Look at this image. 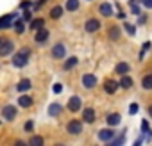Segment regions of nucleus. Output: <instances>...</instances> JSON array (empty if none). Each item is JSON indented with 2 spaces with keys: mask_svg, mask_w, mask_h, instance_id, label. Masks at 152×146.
<instances>
[{
  "mask_svg": "<svg viewBox=\"0 0 152 146\" xmlns=\"http://www.w3.org/2000/svg\"><path fill=\"white\" fill-rule=\"evenodd\" d=\"M29 48H23L22 52H18L15 57H13V64L16 66V68H23L25 64H27V61H29Z\"/></svg>",
  "mask_w": 152,
  "mask_h": 146,
  "instance_id": "obj_1",
  "label": "nucleus"
},
{
  "mask_svg": "<svg viewBox=\"0 0 152 146\" xmlns=\"http://www.w3.org/2000/svg\"><path fill=\"white\" fill-rule=\"evenodd\" d=\"M66 132H68L70 135H79V134L83 132V123L77 121V119L68 121V125H66Z\"/></svg>",
  "mask_w": 152,
  "mask_h": 146,
  "instance_id": "obj_2",
  "label": "nucleus"
},
{
  "mask_svg": "<svg viewBox=\"0 0 152 146\" xmlns=\"http://www.w3.org/2000/svg\"><path fill=\"white\" fill-rule=\"evenodd\" d=\"M13 50H15V43L11 39H2V41H0V57H6Z\"/></svg>",
  "mask_w": 152,
  "mask_h": 146,
  "instance_id": "obj_3",
  "label": "nucleus"
},
{
  "mask_svg": "<svg viewBox=\"0 0 152 146\" xmlns=\"http://www.w3.org/2000/svg\"><path fill=\"white\" fill-rule=\"evenodd\" d=\"M99 29H100V22H99L97 18H90V20L84 23V30L90 32V34H91V32H97Z\"/></svg>",
  "mask_w": 152,
  "mask_h": 146,
  "instance_id": "obj_4",
  "label": "nucleus"
},
{
  "mask_svg": "<svg viewBox=\"0 0 152 146\" xmlns=\"http://www.w3.org/2000/svg\"><path fill=\"white\" fill-rule=\"evenodd\" d=\"M99 139L104 141V142H111V139H115V130L111 128H104V130H99Z\"/></svg>",
  "mask_w": 152,
  "mask_h": 146,
  "instance_id": "obj_5",
  "label": "nucleus"
},
{
  "mask_svg": "<svg viewBox=\"0 0 152 146\" xmlns=\"http://www.w3.org/2000/svg\"><path fill=\"white\" fill-rule=\"evenodd\" d=\"M2 118H6L7 121H13V119L16 118V109H15V105H6V107L2 109Z\"/></svg>",
  "mask_w": 152,
  "mask_h": 146,
  "instance_id": "obj_6",
  "label": "nucleus"
},
{
  "mask_svg": "<svg viewBox=\"0 0 152 146\" xmlns=\"http://www.w3.org/2000/svg\"><path fill=\"white\" fill-rule=\"evenodd\" d=\"M81 103H83V102H81L79 96H72V98L68 100V105H66V107H68L70 112H77V111L81 109Z\"/></svg>",
  "mask_w": 152,
  "mask_h": 146,
  "instance_id": "obj_7",
  "label": "nucleus"
},
{
  "mask_svg": "<svg viewBox=\"0 0 152 146\" xmlns=\"http://www.w3.org/2000/svg\"><path fill=\"white\" fill-rule=\"evenodd\" d=\"M83 86L88 87V89L95 87V86H97V77L91 75V73H86V75H83Z\"/></svg>",
  "mask_w": 152,
  "mask_h": 146,
  "instance_id": "obj_8",
  "label": "nucleus"
},
{
  "mask_svg": "<svg viewBox=\"0 0 152 146\" xmlns=\"http://www.w3.org/2000/svg\"><path fill=\"white\" fill-rule=\"evenodd\" d=\"M64 53H66V48H64L63 43H57V45L52 48V57H56V59H63Z\"/></svg>",
  "mask_w": 152,
  "mask_h": 146,
  "instance_id": "obj_9",
  "label": "nucleus"
},
{
  "mask_svg": "<svg viewBox=\"0 0 152 146\" xmlns=\"http://www.w3.org/2000/svg\"><path fill=\"white\" fill-rule=\"evenodd\" d=\"M47 39H48V30L43 29V27L38 29V30H36V36H34V41H36V43H45Z\"/></svg>",
  "mask_w": 152,
  "mask_h": 146,
  "instance_id": "obj_10",
  "label": "nucleus"
},
{
  "mask_svg": "<svg viewBox=\"0 0 152 146\" xmlns=\"http://www.w3.org/2000/svg\"><path fill=\"white\" fill-rule=\"evenodd\" d=\"M104 89H106V93H107V95H113V93L118 89V82H116V80H113V79H107V80L104 82Z\"/></svg>",
  "mask_w": 152,
  "mask_h": 146,
  "instance_id": "obj_11",
  "label": "nucleus"
},
{
  "mask_svg": "<svg viewBox=\"0 0 152 146\" xmlns=\"http://www.w3.org/2000/svg\"><path fill=\"white\" fill-rule=\"evenodd\" d=\"M83 119H84L86 123H93V121H95V111H93L91 107H86V109L83 111Z\"/></svg>",
  "mask_w": 152,
  "mask_h": 146,
  "instance_id": "obj_12",
  "label": "nucleus"
},
{
  "mask_svg": "<svg viewBox=\"0 0 152 146\" xmlns=\"http://www.w3.org/2000/svg\"><path fill=\"white\" fill-rule=\"evenodd\" d=\"M99 11H100L102 16H111V14H113V7H111V4H107V2L100 4V6H99Z\"/></svg>",
  "mask_w": 152,
  "mask_h": 146,
  "instance_id": "obj_13",
  "label": "nucleus"
},
{
  "mask_svg": "<svg viewBox=\"0 0 152 146\" xmlns=\"http://www.w3.org/2000/svg\"><path fill=\"white\" fill-rule=\"evenodd\" d=\"M31 86H32V84H31V80H29V79H22V80L18 82L16 89H18L20 93H25V91H29V89H31Z\"/></svg>",
  "mask_w": 152,
  "mask_h": 146,
  "instance_id": "obj_14",
  "label": "nucleus"
},
{
  "mask_svg": "<svg viewBox=\"0 0 152 146\" xmlns=\"http://www.w3.org/2000/svg\"><path fill=\"white\" fill-rule=\"evenodd\" d=\"M18 105H20V107H23V109H29V107L32 105V98H31V96H27V95H22V96L18 98Z\"/></svg>",
  "mask_w": 152,
  "mask_h": 146,
  "instance_id": "obj_15",
  "label": "nucleus"
},
{
  "mask_svg": "<svg viewBox=\"0 0 152 146\" xmlns=\"http://www.w3.org/2000/svg\"><path fill=\"white\" fill-rule=\"evenodd\" d=\"M13 18H15V14H13V13H11V14L2 16V18H0V29H7V27L13 23Z\"/></svg>",
  "mask_w": 152,
  "mask_h": 146,
  "instance_id": "obj_16",
  "label": "nucleus"
},
{
  "mask_svg": "<svg viewBox=\"0 0 152 146\" xmlns=\"http://www.w3.org/2000/svg\"><path fill=\"white\" fill-rule=\"evenodd\" d=\"M115 71L118 73V75H125V73H129V64L127 62H118L116 68H115Z\"/></svg>",
  "mask_w": 152,
  "mask_h": 146,
  "instance_id": "obj_17",
  "label": "nucleus"
},
{
  "mask_svg": "<svg viewBox=\"0 0 152 146\" xmlns=\"http://www.w3.org/2000/svg\"><path fill=\"white\" fill-rule=\"evenodd\" d=\"M61 16H63V7H61V6H56V7L50 9V18H52V20H57V18H61Z\"/></svg>",
  "mask_w": 152,
  "mask_h": 146,
  "instance_id": "obj_18",
  "label": "nucleus"
},
{
  "mask_svg": "<svg viewBox=\"0 0 152 146\" xmlns=\"http://www.w3.org/2000/svg\"><path fill=\"white\" fill-rule=\"evenodd\" d=\"M48 114H50L52 118H54V116H59V114H61V103H50Z\"/></svg>",
  "mask_w": 152,
  "mask_h": 146,
  "instance_id": "obj_19",
  "label": "nucleus"
},
{
  "mask_svg": "<svg viewBox=\"0 0 152 146\" xmlns=\"http://www.w3.org/2000/svg\"><path fill=\"white\" fill-rule=\"evenodd\" d=\"M118 86H122V87L129 89V87H132V79H131V77H127V73H125V75H122V80H120V84H118Z\"/></svg>",
  "mask_w": 152,
  "mask_h": 146,
  "instance_id": "obj_20",
  "label": "nucleus"
},
{
  "mask_svg": "<svg viewBox=\"0 0 152 146\" xmlns=\"http://www.w3.org/2000/svg\"><path fill=\"white\" fill-rule=\"evenodd\" d=\"M141 86H143V89H152V73H148V75L143 77Z\"/></svg>",
  "mask_w": 152,
  "mask_h": 146,
  "instance_id": "obj_21",
  "label": "nucleus"
},
{
  "mask_svg": "<svg viewBox=\"0 0 152 146\" xmlns=\"http://www.w3.org/2000/svg\"><path fill=\"white\" fill-rule=\"evenodd\" d=\"M118 123H120V114H116V112H115V114H109V116H107V125L116 126Z\"/></svg>",
  "mask_w": 152,
  "mask_h": 146,
  "instance_id": "obj_22",
  "label": "nucleus"
},
{
  "mask_svg": "<svg viewBox=\"0 0 152 146\" xmlns=\"http://www.w3.org/2000/svg\"><path fill=\"white\" fill-rule=\"evenodd\" d=\"M66 9L68 11H77L79 9V0H68V2H66Z\"/></svg>",
  "mask_w": 152,
  "mask_h": 146,
  "instance_id": "obj_23",
  "label": "nucleus"
},
{
  "mask_svg": "<svg viewBox=\"0 0 152 146\" xmlns=\"http://www.w3.org/2000/svg\"><path fill=\"white\" fill-rule=\"evenodd\" d=\"M43 25H45L43 18H38V20H32V22H31V29H32V30H38V29H41Z\"/></svg>",
  "mask_w": 152,
  "mask_h": 146,
  "instance_id": "obj_24",
  "label": "nucleus"
},
{
  "mask_svg": "<svg viewBox=\"0 0 152 146\" xmlns=\"http://www.w3.org/2000/svg\"><path fill=\"white\" fill-rule=\"evenodd\" d=\"M120 38V29L118 27H109V39H118Z\"/></svg>",
  "mask_w": 152,
  "mask_h": 146,
  "instance_id": "obj_25",
  "label": "nucleus"
},
{
  "mask_svg": "<svg viewBox=\"0 0 152 146\" xmlns=\"http://www.w3.org/2000/svg\"><path fill=\"white\" fill-rule=\"evenodd\" d=\"M75 64H77V57H70V59H66V62H64V69H72Z\"/></svg>",
  "mask_w": 152,
  "mask_h": 146,
  "instance_id": "obj_26",
  "label": "nucleus"
},
{
  "mask_svg": "<svg viewBox=\"0 0 152 146\" xmlns=\"http://www.w3.org/2000/svg\"><path fill=\"white\" fill-rule=\"evenodd\" d=\"M15 30H16V34H23V32H25V25H23L22 20H18V22L15 23Z\"/></svg>",
  "mask_w": 152,
  "mask_h": 146,
  "instance_id": "obj_27",
  "label": "nucleus"
},
{
  "mask_svg": "<svg viewBox=\"0 0 152 146\" xmlns=\"http://www.w3.org/2000/svg\"><path fill=\"white\" fill-rule=\"evenodd\" d=\"M29 144H32V146H41V144H43V139H41L39 135H34V137L29 139Z\"/></svg>",
  "mask_w": 152,
  "mask_h": 146,
  "instance_id": "obj_28",
  "label": "nucleus"
},
{
  "mask_svg": "<svg viewBox=\"0 0 152 146\" xmlns=\"http://www.w3.org/2000/svg\"><path fill=\"white\" fill-rule=\"evenodd\" d=\"M124 27H125V30H127L131 36H134V34H136V30H134V25H131V23H125Z\"/></svg>",
  "mask_w": 152,
  "mask_h": 146,
  "instance_id": "obj_29",
  "label": "nucleus"
},
{
  "mask_svg": "<svg viewBox=\"0 0 152 146\" xmlns=\"http://www.w3.org/2000/svg\"><path fill=\"white\" fill-rule=\"evenodd\" d=\"M131 11H132L134 14H138V13H140V7L136 6V2H134V0H131Z\"/></svg>",
  "mask_w": 152,
  "mask_h": 146,
  "instance_id": "obj_30",
  "label": "nucleus"
},
{
  "mask_svg": "<svg viewBox=\"0 0 152 146\" xmlns=\"http://www.w3.org/2000/svg\"><path fill=\"white\" fill-rule=\"evenodd\" d=\"M52 89H54V93H61V91H63V86H61V84H54Z\"/></svg>",
  "mask_w": 152,
  "mask_h": 146,
  "instance_id": "obj_31",
  "label": "nucleus"
},
{
  "mask_svg": "<svg viewBox=\"0 0 152 146\" xmlns=\"http://www.w3.org/2000/svg\"><path fill=\"white\" fill-rule=\"evenodd\" d=\"M129 112H131V114H136V112H138V105H136V103H132V105L129 107Z\"/></svg>",
  "mask_w": 152,
  "mask_h": 146,
  "instance_id": "obj_32",
  "label": "nucleus"
},
{
  "mask_svg": "<svg viewBox=\"0 0 152 146\" xmlns=\"http://www.w3.org/2000/svg\"><path fill=\"white\" fill-rule=\"evenodd\" d=\"M141 4H143L145 7H148V9H152V0H141Z\"/></svg>",
  "mask_w": 152,
  "mask_h": 146,
  "instance_id": "obj_33",
  "label": "nucleus"
},
{
  "mask_svg": "<svg viewBox=\"0 0 152 146\" xmlns=\"http://www.w3.org/2000/svg\"><path fill=\"white\" fill-rule=\"evenodd\" d=\"M32 126H34V123H32V121H27V123H25V130H27V132H31V130H32Z\"/></svg>",
  "mask_w": 152,
  "mask_h": 146,
  "instance_id": "obj_34",
  "label": "nucleus"
},
{
  "mask_svg": "<svg viewBox=\"0 0 152 146\" xmlns=\"http://www.w3.org/2000/svg\"><path fill=\"white\" fill-rule=\"evenodd\" d=\"M111 141H113V139H111ZM122 142H124V135H120L116 141H113V146H115V144H122Z\"/></svg>",
  "mask_w": 152,
  "mask_h": 146,
  "instance_id": "obj_35",
  "label": "nucleus"
},
{
  "mask_svg": "<svg viewBox=\"0 0 152 146\" xmlns=\"http://www.w3.org/2000/svg\"><path fill=\"white\" fill-rule=\"evenodd\" d=\"M145 22H147V16H145V14H143V16H140V18H138V23H140V25H143V23H145Z\"/></svg>",
  "mask_w": 152,
  "mask_h": 146,
  "instance_id": "obj_36",
  "label": "nucleus"
},
{
  "mask_svg": "<svg viewBox=\"0 0 152 146\" xmlns=\"http://www.w3.org/2000/svg\"><path fill=\"white\" fill-rule=\"evenodd\" d=\"M22 20H25V22H29V20H31V13H25V14H23V18H22Z\"/></svg>",
  "mask_w": 152,
  "mask_h": 146,
  "instance_id": "obj_37",
  "label": "nucleus"
},
{
  "mask_svg": "<svg viewBox=\"0 0 152 146\" xmlns=\"http://www.w3.org/2000/svg\"><path fill=\"white\" fill-rule=\"evenodd\" d=\"M148 48H150V43H148V41H147V43H145V45H143V50H141V52H147V50H148Z\"/></svg>",
  "mask_w": 152,
  "mask_h": 146,
  "instance_id": "obj_38",
  "label": "nucleus"
},
{
  "mask_svg": "<svg viewBox=\"0 0 152 146\" xmlns=\"http://www.w3.org/2000/svg\"><path fill=\"white\" fill-rule=\"evenodd\" d=\"M45 2H47V0H39V2H36V9H38V7H41Z\"/></svg>",
  "mask_w": 152,
  "mask_h": 146,
  "instance_id": "obj_39",
  "label": "nucleus"
},
{
  "mask_svg": "<svg viewBox=\"0 0 152 146\" xmlns=\"http://www.w3.org/2000/svg\"><path fill=\"white\" fill-rule=\"evenodd\" d=\"M29 4H31V2H22V4H20V7H23V9H27V7H29Z\"/></svg>",
  "mask_w": 152,
  "mask_h": 146,
  "instance_id": "obj_40",
  "label": "nucleus"
},
{
  "mask_svg": "<svg viewBox=\"0 0 152 146\" xmlns=\"http://www.w3.org/2000/svg\"><path fill=\"white\" fill-rule=\"evenodd\" d=\"M148 114H150V116H152V105H150V107H148Z\"/></svg>",
  "mask_w": 152,
  "mask_h": 146,
  "instance_id": "obj_41",
  "label": "nucleus"
},
{
  "mask_svg": "<svg viewBox=\"0 0 152 146\" xmlns=\"http://www.w3.org/2000/svg\"><path fill=\"white\" fill-rule=\"evenodd\" d=\"M0 41H2V38H0Z\"/></svg>",
  "mask_w": 152,
  "mask_h": 146,
  "instance_id": "obj_42",
  "label": "nucleus"
}]
</instances>
